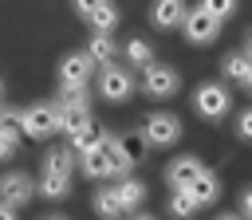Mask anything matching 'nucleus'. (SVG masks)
Listing matches in <instances>:
<instances>
[{
  "label": "nucleus",
  "mask_w": 252,
  "mask_h": 220,
  "mask_svg": "<svg viewBox=\"0 0 252 220\" xmlns=\"http://www.w3.org/2000/svg\"><path fill=\"white\" fill-rule=\"evenodd\" d=\"M20 134H28V138H35V141L59 134V110H55V102L24 106V110H20Z\"/></svg>",
  "instance_id": "obj_1"
},
{
  "label": "nucleus",
  "mask_w": 252,
  "mask_h": 220,
  "mask_svg": "<svg viewBox=\"0 0 252 220\" xmlns=\"http://www.w3.org/2000/svg\"><path fill=\"white\" fill-rule=\"evenodd\" d=\"M228 106H232V94H228V86H220V82H201V86L193 90V110H197L201 118H209V122L224 118Z\"/></svg>",
  "instance_id": "obj_2"
},
{
  "label": "nucleus",
  "mask_w": 252,
  "mask_h": 220,
  "mask_svg": "<svg viewBox=\"0 0 252 220\" xmlns=\"http://www.w3.org/2000/svg\"><path fill=\"white\" fill-rule=\"evenodd\" d=\"M177 138H181V118H177V114L158 110V114H150V118L142 122V141L154 145V149H165V145H173Z\"/></svg>",
  "instance_id": "obj_3"
},
{
  "label": "nucleus",
  "mask_w": 252,
  "mask_h": 220,
  "mask_svg": "<svg viewBox=\"0 0 252 220\" xmlns=\"http://www.w3.org/2000/svg\"><path fill=\"white\" fill-rule=\"evenodd\" d=\"M98 94H102L106 102H126V98L134 94V75H130L126 67H118V63H106V67L98 71Z\"/></svg>",
  "instance_id": "obj_4"
},
{
  "label": "nucleus",
  "mask_w": 252,
  "mask_h": 220,
  "mask_svg": "<svg viewBox=\"0 0 252 220\" xmlns=\"http://www.w3.org/2000/svg\"><path fill=\"white\" fill-rule=\"evenodd\" d=\"M177 86H181V75H177L169 63H150V67L142 71V90H146L150 98H173Z\"/></svg>",
  "instance_id": "obj_5"
},
{
  "label": "nucleus",
  "mask_w": 252,
  "mask_h": 220,
  "mask_svg": "<svg viewBox=\"0 0 252 220\" xmlns=\"http://www.w3.org/2000/svg\"><path fill=\"white\" fill-rule=\"evenodd\" d=\"M35 196V181L28 177V173H4L0 177V204L4 208H24L28 200Z\"/></svg>",
  "instance_id": "obj_6"
},
{
  "label": "nucleus",
  "mask_w": 252,
  "mask_h": 220,
  "mask_svg": "<svg viewBox=\"0 0 252 220\" xmlns=\"http://www.w3.org/2000/svg\"><path fill=\"white\" fill-rule=\"evenodd\" d=\"M181 28H185V39L189 43H213L217 35H220V20H213L209 12H201V8H193V12H185V20H181Z\"/></svg>",
  "instance_id": "obj_7"
},
{
  "label": "nucleus",
  "mask_w": 252,
  "mask_h": 220,
  "mask_svg": "<svg viewBox=\"0 0 252 220\" xmlns=\"http://www.w3.org/2000/svg\"><path fill=\"white\" fill-rule=\"evenodd\" d=\"M94 75V63L87 59V51H71L59 59V86H87Z\"/></svg>",
  "instance_id": "obj_8"
},
{
  "label": "nucleus",
  "mask_w": 252,
  "mask_h": 220,
  "mask_svg": "<svg viewBox=\"0 0 252 220\" xmlns=\"http://www.w3.org/2000/svg\"><path fill=\"white\" fill-rule=\"evenodd\" d=\"M106 138H110V134H102V141L79 157V165H83V173H87L91 181H102V177H110V149H106Z\"/></svg>",
  "instance_id": "obj_9"
},
{
  "label": "nucleus",
  "mask_w": 252,
  "mask_h": 220,
  "mask_svg": "<svg viewBox=\"0 0 252 220\" xmlns=\"http://www.w3.org/2000/svg\"><path fill=\"white\" fill-rule=\"evenodd\" d=\"M197 177H201V161H197V157H173V161L165 165L169 189H189Z\"/></svg>",
  "instance_id": "obj_10"
},
{
  "label": "nucleus",
  "mask_w": 252,
  "mask_h": 220,
  "mask_svg": "<svg viewBox=\"0 0 252 220\" xmlns=\"http://www.w3.org/2000/svg\"><path fill=\"white\" fill-rule=\"evenodd\" d=\"M150 20H154V28H177L185 20V0H154Z\"/></svg>",
  "instance_id": "obj_11"
},
{
  "label": "nucleus",
  "mask_w": 252,
  "mask_h": 220,
  "mask_svg": "<svg viewBox=\"0 0 252 220\" xmlns=\"http://www.w3.org/2000/svg\"><path fill=\"white\" fill-rule=\"evenodd\" d=\"M189 196H193V204L197 208H205V204H213L217 196H220V181H217V173H209V169H201V177L185 189Z\"/></svg>",
  "instance_id": "obj_12"
},
{
  "label": "nucleus",
  "mask_w": 252,
  "mask_h": 220,
  "mask_svg": "<svg viewBox=\"0 0 252 220\" xmlns=\"http://www.w3.org/2000/svg\"><path fill=\"white\" fill-rule=\"evenodd\" d=\"M94 212H98L102 220H122V216H126V208H122V200H118L114 185H106V189H98V192H94Z\"/></svg>",
  "instance_id": "obj_13"
},
{
  "label": "nucleus",
  "mask_w": 252,
  "mask_h": 220,
  "mask_svg": "<svg viewBox=\"0 0 252 220\" xmlns=\"http://www.w3.org/2000/svg\"><path fill=\"white\" fill-rule=\"evenodd\" d=\"M114 192H118V200H122V208H126V212H134V208L146 200V185H142L138 177H122V181L114 185Z\"/></svg>",
  "instance_id": "obj_14"
},
{
  "label": "nucleus",
  "mask_w": 252,
  "mask_h": 220,
  "mask_svg": "<svg viewBox=\"0 0 252 220\" xmlns=\"http://www.w3.org/2000/svg\"><path fill=\"white\" fill-rule=\"evenodd\" d=\"M67 138H71V145H67V149H71L75 157H83L87 149H94V145L102 141V130H98L94 122H87L83 130H75V134H67Z\"/></svg>",
  "instance_id": "obj_15"
},
{
  "label": "nucleus",
  "mask_w": 252,
  "mask_h": 220,
  "mask_svg": "<svg viewBox=\"0 0 252 220\" xmlns=\"http://www.w3.org/2000/svg\"><path fill=\"white\" fill-rule=\"evenodd\" d=\"M71 169H75V153H71V149H47V153H43V173H51V177H71Z\"/></svg>",
  "instance_id": "obj_16"
},
{
  "label": "nucleus",
  "mask_w": 252,
  "mask_h": 220,
  "mask_svg": "<svg viewBox=\"0 0 252 220\" xmlns=\"http://www.w3.org/2000/svg\"><path fill=\"white\" fill-rule=\"evenodd\" d=\"M114 39L110 35H91V43H87V59L94 63V67H106V63H114Z\"/></svg>",
  "instance_id": "obj_17"
},
{
  "label": "nucleus",
  "mask_w": 252,
  "mask_h": 220,
  "mask_svg": "<svg viewBox=\"0 0 252 220\" xmlns=\"http://www.w3.org/2000/svg\"><path fill=\"white\" fill-rule=\"evenodd\" d=\"M220 71H224V79H232V82H244V79H248V71H252V55H244V51H232V55H224Z\"/></svg>",
  "instance_id": "obj_18"
},
{
  "label": "nucleus",
  "mask_w": 252,
  "mask_h": 220,
  "mask_svg": "<svg viewBox=\"0 0 252 220\" xmlns=\"http://www.w3.org/2000/svg\"><path fill=\"white\" fill-rule=\"evenodd\" d=\"M87 24H91V31H94V35H110V31L118 28V8H114V0H110V4H102Z\"/></svg>",
  "instance_id": "obj_19"
},
{
  "label": "nucleus",
  "mask_w": 252,
  "mask_h": 220,
  "mask_svg": "<svg viewBox=\"0 0 252 220\" xmlns=\"http://www.w3.org/2000/svg\"><path fill=\"white\" fill-rule=\"evenodd\" d=\"M59 110H91V98H87V86H59V98H55Z\"/></svg>",
  "instance_id": "obj_20"
},
{
  "label": "nucleus",
  "mask_w": 252,
  "mask_h": 220,
  "mask_svg": "<svg viewBox=\"0 0 252 220\" xmlns=\"http://www.w3.org/2000/svg\"><path fill=\"white\" fill-rule=\"evenodd\" d=\"M35 192L47 196V200H63V196L71 192V177H51V173H43L39 185H35Z\"/></svg>",
  "instance_id": "obj_21"
},
{
  "label": "nucleus",
  "mask_w": 252,
  "mask_h": 220,
  "mask_svg": "<svg viewBox=\"0 0 252 220\" xmlns=\"http://www.w3.org/2000/svg\"><path fill=\"white\" fill-rule=\"evenodd\" d=\"M126 59H130V67H142V71H146V67L154 63V47H150L146 39H130V43H126Z\"/></svg>",
  "instance_id": "obj_22"
},
{
  "label": "nucleus",
  "mask_w": 252,
  "mask_h": 220,
  "mask_svg": "<svg viewBox=\"0 0 252 220\" xmlns=\"http://www.w3.org/2000/svg\"><path fill=\"white\" fill-rule=\"evenodd\" d=\"M169 212H173L177 220H189V216L197 212V204H193V196H189L185 189H173V192H169Z\"/></svg>",
  "instance_id": "obj_23"
},
{
  "label": "nucleus",
  "mask_w": 252,
  "mask_h": 220,
  "mask_svg": "<svg viewBox=\"0 0 252 220\" xmlns=\"http://www.w3.org/2000/svg\"><path fill=\"white\" fill-rule=\"evenodd\" d=\"M201 12H209L213 20H220V24H224V20L236 12V0H201Z\"/></svg>",
  "instance_id": "obj_24"
},
{
  "label": "nucleus",
  "mask_w": 252,
  "mask_h": 220,
  "mask_svg": "<svg viewBox=\"0 0 252 220\" xmlns=\"http://www.w3.org/2000/svg\"><path fill=\"white\" fill-rule=\"evenodd\" d=\"M16 145H20V130L0 126V161H4V157H12V153H16Z\"/></svg>",
  "instance_id": "obj_25"
},
{
  "label": "nucleus",
  "mask_w": 252,
  "mask_h": 220,
  "mask_svg": "<svg viewBox=\"0 0 252 220\" xmlns=\"http://www.w3.org/2000/svg\"><path fill=\"white\" fill-rule=\"evenodd\" d=\"M102 4H110V0H71V8H75V16H83V20H91Z\"/></svg>",
  "instance_id": "obj_26"
},
{
  "label": "nucleus",
  "mask_w": 252,
  "mask_h": 220,
  "mask_svg": "<svg viewBox=\"0 0 252 220\" xmlns=\"http://www.w3.org/2000/svg\"><path fill=\"white\" fill-rule=\"evenodd\" d=\"M236 138H240V141H252V106L240 110V118H236Z\"/></svg>",
  "instance_id": "obj_27"
},
{
  "label": "nucleus",
  "mask_w": 252,
  "mask_h": 220,
  "mask_svg": "<svg viewBox=\"0 0 252 220\" xmlns=\"http://www.w3.org/2000/svg\"><path fill=\"white\" fill-rule=\"evenodd\" d=\"M240 212H244V216H252V185L240 192Z\"/></svg>",
  "instance_id": "obj_28"
},
{
  "label": "nucleus",
  "mask_w": 252,
  "mask_h": 220,
  "mask_svg": "<svg viewBox=\"0 0 252 220\" xmlns=\"http://www.w3.org/2000/svg\"><path fill=\"white\" fill-rule=\"evenodd\" d=\"M244 55H252V28H248V35H244Z\"/></svg>",
  "instance_id": "obj_29"
},
{
  "label": "nucleus",
  "mask_w": 252,
  "mask_h": 220,
  "mask_svg": "<svg viewBox=\"0 0 252 220\" xmlns=\"http://www.w3.org/2000/svg\"><path fill=\"white\" fill-rule=\"evenodd\" d=\"M0 220H16V212H12V208H4V204H0Z\"/></svg>",
  "instance_id": "obj_30"
},
{
  "label": "nucleus",
  "mask_w": 252,
  "mask_h": 220,
  "mask_svg": "<svg viewBox=\"0 0 252 220\" xmlns=\"http://www.w3.org/2000/svg\"><path fill=\"white\" fill-rule=\"evenodd\" d=\"M244 90H248V94H252V71H248V79H244Z\"/></svg>",
  "instance_id": "obj_31"
},
{
  "label": "nucleus",
  "mask_w": 252,
  "mask_h": 220,
  "mask_svg": "<svg viewBox=\"0 0 252 220\" xmlns=\"http://www.w3.org/2000/svg\"><path fill=\"white\" fill-rule=\"evenodd\" d=\"M43 220H67V216H59V212H51V216H43Z\"/></svg>",
  "instance_id": "obj_32"
},
{
  "label": "nucleus",
  "mask_w": 252,
  "mask_h": 220,
  "mask_svg": "<svg viewBox=\"0 0 252 220\" xmlns=\"http://www.w3.org/2000/svg\"><path fill=\"white\" fill-rule=\"evenodd\" d=\"M0 110H4V79H0Z\"/></svg>",
  "instance_id": "obj_33"
},
{
  "label": "nucleus",
  "mask_w": 252,
  "mask_h": 220,
  "mask_svg": "<svg viewBox=\"0 0 252 220\" xmlns=\"http://www.w3.org/2000/svg\"><path fill=\"white\" fill-rule=\"evenodd\" d=\"M134 220H154V216H146V212H138V216H134Z\"/></svg>",
  "instance_id": "obj_34"
},
{
  "label": "nucleus",
  "mask_w": 252,
  "mask_h": 220,
  "mask_svg": "<svg viewBox=\"0 0 252 220\" xmlns=\"http://www.w3.org/2000/svg\"><path fill=\"white\" fill-rule=\"evenodd\" d=\"M217 220H240V216H217Z\"/></svg>",
  "instance_id": "obj_35"
},
{
  "label": "nucleus",
  "mask_w": 252,
  "mask_h": 220,
  "mask_svg": "<svg viewBox=\"0 0 252 220\" xmlns=\"http://www.w3.org/2000/svg\"><path fill=\"white\" fill-rule=\"evenodd\" d=\"M248 220H252V216H248Z\"/></svg>",
  "instance_id": "obj_36"
}]
</instances>
